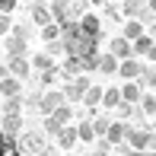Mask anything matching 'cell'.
<instances>
[{"instance_id":"7c38bea8","label":"cell","mask_w":156,"mask_h":156,"mask_svg":"<svg viewBox=\"0 0 156 156\" xmlns=\"http://www.w3.org/2000/svg\"><path fill=\"white\" fill-rule=\"evenodd\" d=\"M140 73H144V64L137 58H127V61L118 64V76H124V80H137Z\"/></svg>"},{"instance_id":"44dd1931","label":"cell","mask_w":156,"mask_h":156,"mask_svg":"<svg viewBox=\"0 0 156 156\" xmlns=\"http://www.w3.org/2000/svg\"><path fill=\"white\" fill-rule=\"evenodd\" d=\"M0 112L3 115H23V96H10L0 102Z\"/></svg>"},{"instance_id":"7a4b0ae2","label":"cell","mask_w":156,"mask_h":156,"mask_svg":"<svg viewBox=\"0 0 156 156\" xmlns=\"http://www.w3.org/2000/svg\"><path fill=\"white\" fill-rule=\"evenodd\" d=\"M89 0H51V16L58 26H76L80 16L86 13Z\"/></svg>"},{"instance_id":"ac0fdd59","label":"cell","mask_w":156,"mask_h":156,"mask_svg":"<svg viewBox=\"0 0 156 156\" xmlns=\"http://www.w3.org/2000/svg\"><path fill=\"white\" fill-rule=\"evenodd\" d=\"M131 48H134V58H147V54L156 48V41H153V35H147V32H144L140 38H134V41H131Z\"/></svg>"},{"instance_id":"e575fe53","label":"cell","mask_w":156,"mask_h":156,"mask_svg":"<svg viewBox=\"0 0 156 156\" xmlns=\"http://www.w3.org/2000/svg\"><path fill=\"white\" fill-rule=\"evenodd\" d=\"M105 127H108V118H96V121H93V131H96V137H105Z\"/></svg>"},{"instance_id":"ee69618b","label":"cell","mask_w":156,"mask_h":156,"mask_svg":"<svg viewBox=\"0 0 156 156\" xmlns=\"http://www.w3.org/2000/svg\"><path fill=\"white\" fill-rule=\"evenodd\" d=\"M67 156H76V153H67Z\"/></svg>"},{"instance_id":"f1b7e54d","label":"cell","mask_w":156,"mask_h":156,"mask_svg":"<svg viewBox=\"0 0 156 156\" xmlns=\"http://www.w3.org/2000/svg\"><path fill=\"white\" fill-rule=\"evenodd\" d=\"M140 112H144V115H153V118H156V96H153V93L140 96Z\"/></svg>"},{"instance_id":"3957f363","label":"cell","mask_w":156,"mask_h":156,"mask_svg":"<svg viewBox=\"0 0 156 156\" xmlns=\"http://www.w3.org/2000/svg\"><path fill=\"white\" fill-rule=\"evenodd\" d=\"M16 150L23 153V156H38V153H45V150H48V147H45V134H38V131L19 134V137H16Z\"/></svg>"},{"instance_id":"e0dca14e","label":"cell","mask_w":156,"mask_h":156,"mask_svg":"<svg viewBox=\"0 0 156 156\" xmlns=\"http://www.w3.org/2000/svg\"><path fill=\"white\" fill-rule=\"evenodd\" d=\"M19 93H23V80L6 73L3 80H0V96H3V99H10V96H19Z\"/></svg>"},{"instance_id":"7bdbcfd3","label":"cell","mask_w":156,"mask_h":156,"mask_svg":"<svg viewBox=\"0 0 156 156\" xmlns=\"http://www.w3.org/2000/svg\"><path fill=\"white\" fill-rule=\"evenodd\" d=\"M0 51H3V38H0Z\"/></svg>"},{"instance_id":"9c48e42d","label":"cell","mask_w":156,"mask_h":156,"mask_svg":"<svg viewBox=\"0 0 156 156\" xmlns=\"http://www.w3.org/2000/svg\"><path fill=\"white\" fill-rule=\"evenodd\" d=\"M124 137H127V124L124 121H108V127H105V140H108L112 147H118V144H124Z\"/></svg>"},{"instance_id":"ba28073f","label":"cell","mask_w":156,"mask_h":156,"mask_svg":"<svg viewBox=\"0 0 156 156\" xmlns=\"http://www.w3.org/2000/svg\"><path fill=\"white\" fill-rule=\"evenodd\" d=\"M108 51L115 54L118 61H127V58H134V48H131V41H127L124 35H118V38H112V41H108Z\"/></svg>"},{"instance_id":"d6a6232c","label":"cell","mask_w":156,"mask_h":156,"mask_svg":"<svg viewBox=\"0 0 156 156\" xmlns=\"http://www.w3.org/2000/svg\"><path fill=\"white\" fill-rule=\"evenodd\" d=\"M0 156H23V153H19L10 140H0Z\"/></svg>"},{"instance_id":"ab89813d","label":"cell","mask_w":156,"mask_h":156,"mask_svg":"<svg viewBox=\"0 0 156 156\" xmlns=\"http://www.w3.org/2000/svg\"><path fill=\"white\" fill-rule=\"evenodd\" d=\"M150 147H153V150H156V134H153V137H150Z\"/></svg>"},{"instance_id":"836d02e7","label":"cell","mask_w":156,"mask_h":156,"mask_svg":"<svg viewBox=\"0 0 156 156\" xmlns=\"http://www.w3.org/2000/svg\"><path fill=\"white\" fill-rule=\"evenodd\" d=\"M10 35H16V38H26V41H29L32 29H29V26H13V29H10Z\"/></svg>"},{"instance_id":"30bf717a","label":"cell","mask_w":156,"mask_h":156,"mask_svg":"<svg viewBox=\"0 0 156 156\" xmlns=\"http://www.w3.org/2000/svg\"><path fill=\"white\" fill-rule=\"evenodd\" d=\"M3 51L10 54V58H19V54L29 51V41H26V38H16V35H3Z\"/></svg>"},{"instance_id":"2e32d148","label":"cell","mask_w":156,"mask_h":156,"mask_svg":"<svg viewBox=\"0 0 156 156\" xmlns=\"http://www.w3.org/2000/svg\"><path fill=\"white\" fill-rule=\"evenodd\" d=\"M124 3V16L127 19H137V16H153L150 10H147V0H121Z\"/></svg>"},{"instance_id":"4316f807","label":"cell","mask_w":156,"mask_h":156,"mask_svg":"<svg viewBox=\"0 0 156 156\" xmlns=\"http://www.w3.org/2000/svg\"><path fill=\"white\" fill-rule=\"evenodd\" d=\"M76 140H96L93 121H80V124H76Z\"/></svg>"},{"instance_id":"f35d334b","label":"cell","mask_w":156,"mask_h":156,"mask_svg":"<svg viewBox=\"0 0 156 156\" xmlns=\"http://www.w3.org/2000/svg\"><path fill=\"white\" fill-rule=\"evenodd\" d=\"M6 73H10V70H6V67H0V80H3V76H6Z\"/></svg>"},{"instance_id":"74e56055","label":"cell","mask_w":156,"mask_h":156,"mask_svg":"<svg viewBox=\"0 0 156 156\" xmlns=\"http://www.w3.org/2000/svg\"><path fill=\"white\" fill-rule=\"evenodd\" d=\"M147 10H150L153 16H156V0H147Z\"/></svg>"},{"instance_id":"8fae6325","label":"cell","mask_w":156,"mask_h":156,"mask_svg":"<svg viewBox=\"0 0 156 156\" xmlns=\"http://www.w3.org/2000/svg\"><path fill=\"white\" fill-rule=\"evenodd\" d=\"M0 131L6 137H19L23 134V115H3L0 118Z\"/></svg>"},{"instance_id":"83f0119b","label":"cell","mask_w":156,"mask_h":156,"mask_svg":"<svg viewBox=\"0 0 156 156\" xmlns=\"http://www.w3.org/2000/svg\"><path fill=\"white\" fill-rule=\"evenodd\" d=\"M54 118H58L61 124H70V118H73V108H70V102H64V105H58V108L51 112Z\"/></svg>"},{"instance_id":"8d00e7d4","label":"cell","mask_w":156,"mask_h":156,"mask_svg":"<svg viewBox=\"0 0 156 156\" xmlns=\"http://www.w3.org/2000/svg\"><path fill=\"white\" fill-rule=\"evenodd\" d=\"M16 3H19V0H0V13H6V16H10V13L16 10Z\"/></svg>"},{"instance_id":"5b68a950","label":"cell","mask_w":156,"mask_h":156,"mask_svg":"<svg viewBox=\"0 0 156 156\" xmlns=\"http://www.w3.org/2000/svg\"><path fill=\"white\" fill-rule=\"evenodd\" d=\"M67 102V99H64V89H51L48 86L45 93H41V99H38V112L41 115H51L54 108H58V105H64Z\"/></svg>"},{"instance_id":"f6af8a7d","label":"cell","mask_w":156,"mask_h":156,"mask_svg":"<svg viewBox=\"0 0 156 156\" xmlns=\"http://www.w3.org/2000/svg\"><path fill=\"white\" fill-rule=\"evenodd\" d=\"M153 41H156V32H153Z\"/></svg>"},{"instance_id":"d4e9b609","label":"cell","mask_w":156,"mask_h":156,"mask_svg":"<svg viewBox=\"0 0 156 156\" xmlns=\"http://www.w3.org/2000/svg\"><path fill=\"white\" fill-rule=\"evenodd\" d=\"M83 105H89V108L102 105V86H89V89H86V96H83Z\"/></svg>"},{"instance_id":"cb8c5ba5","label":"cell","mask_w":156,"mask_h":156,"mask_svg":"<svg viewBox=\"0 0 156 156\" xmlns=\"http://www.w3.org/2000/svg\"><path fill=\"white\" fill-rule=\"evenodd\" d=\"M41 41H45V45H51V41H61V26H58V23L41 26Z\"/></svg>"},{"instance_id":"ffe728a7","label":"cell","mask_w":156,"mask_h":156,"mask_svg":"<svg viewBox=\"0 0 156 156\" xmlns=\"http://www.w3.org/2000/svg\"><path fill=\"white\" fill-rule=\"evenodd\" d=\"M118 105H121V89L118 86L102 89V108H118Z\"/></svg>"},{"instance_id":"f546056e","label":"cell","mask_w":156,"mask_h":156,"mask_svg":"<svg viewBox=\"0 0 156 156\" xmlns=\"http://www.w3.org/2000/svg\"><path fill=\"white\" fill-rule=\"evenodd\" d=\"M58 76H61V67H58V64H54V67H48V70H41V76H38V80L45 83V86H51V83L58 80Z\"/></svg>"},{"instance_id":"1f68e13d","label":"cell","mask_w":156,"mask_h":156,"mask_svg":"<svg viewBox=\"0 0 156 156\" xmlns=\"http://www.w3.org/2000/svg\"><path fill=\"white\" fill-rule=\"evenodd\" d=\"M38 99H41V93H32L29 99H23V108L26 112H38Z\"/></svg>"},{"instance_id":"277c9868","label":"cell","mask_w":156,"mask_h":156,"mask_svg":"<svg viewBox=\"0 0 156 156\" xmlns=\"http://www.w3.org/2000/svg\"><path fill=\"white\" fill-rule=\"evenodd\" d=\"M93 86V83H89V76H73V80L67 83V89H64V99H67V102H83V96H86V89Z\"/></svg>"},{"instance_id":"8992f818","label":"cell","mask_w":156,"mask_h":156,"mask_svg":"<svg viewBox=\"0 0 156 156\" xmlns=\"http://www.w3.org/2000/svg\"><path fill=\"white\" fill-rule=\"evenodd\" d=\"M150 137H153V131H147V127H127L124 144L131 150H150Z\"/></svg>"},{"instance_id":"d6986e66","label":"cell","mask_w":156,"mask_h":156,"mask_svg":"<svg viewBox=\"0 0 156 156\" xmlns=\"http://www.w3.org/2000/svg\"><path fill=\"white\" fill-rule=\"evenodd\" d=\"M58 147H61V150H73V147H76V127H70V124L61 127V131H58Z\"/></svg>"},{"instance_id":"484cf974","label":"cell","mask_w":156,"mask_h":156,"mask_svg":"<svg viewBox=\"0 0 156 156\" xmlns=\"http://www.w3.org/2000/svg\"><path fill=\"white\" fill-rule=\"evenodd\" d=\"M32 67H35V70H48V67H54V58H51L48 51H38V54L32 58Z\"/></svg>"},{"instance_id":"4dcf8cb0","label":"cell","mask_w":156,"mask_h":156,"mask_svg":"<svg viewBox=\"0 0 156 156\" xmlns=\"http://www.w3.org/2000/svg\"><path fill=\"white\" fill-rule=\"evenodd\" d=\"M61 121H58V118H54V115H48L45 118V134H48V137H58V131H61Z\"/></svg>"},{"instance_id":"4fadbf2b","label":"cell","mask_w":156,"mask_h":156,"mask_svg":"<svg viewBox=\"0 0 156 156\" xmlns=\"http://www.w3.org/2000/svg\"><path fill=\"white\" fill-rule=\"evenodd\" d=\"M118 64H121V61H118L112 51H102V54H99L96 70H99V73H105V76H115V73H118Z\"/></svg>"},{"instance_id":"b9f144b4","label":"cell","mask_w":156,"mask_h":156,"mask_svg":"<svg viewBox=\"0 0 156 156\" xmlns=\"http://www.w3.org/2000/svg\"><path fill=\"white\" fill-rule=\"evenodd\" d=\"M86 156H108V153H96V150H93V153H86Z\"/></svg>"},{"instance_id":"5bb4252c","label":"cell","mask_w":156,"mask_h":156,"mask_svg":"<svg viewBox=\"0 0 156 156\" xmlns=\"http://www.w3.org/2000/svg\"><path fill=\"white\" fill-rule=\"evenodd\" d=\"M118 89H121V102H127V105H137L140 96H144V89H140L137 80H127L124 86H118Z\"/></svg>"},{"instance_id":"60d3db41","label":"cell","mask_w":156,"mask_h":156,"mask_svg":"<svg viewBox=\"0 0 156 156\" xmlns=\"http://www.w3.org/2000/svg\"><path fill=\"white\" fill-rule=\"evenodd\" d=\"M38 156H58V153H51V150H45V153H38Z\"/></svg>"},{"instance_id":"52a82bcc","label":"cell","mask_w":156,"mask_h":156,"mask_svg":"<svg viewBox=\"0 0 156 156\" xmlns=\"http://www.w3.org/2000/svg\"><path fill=\"white\" fill-rule=\"evenodd\" d=\"M76 26H80V32H86L89 38H102V19H99L96 13H83Z\"/></svg>"},{"instance_id":"d590c367","label":"cell","mask_w":156,"mask_h":156,"mask_svg":"<svg viewBox=\"0 0 156 156\" xmlns=\"http://www.w3.org/2000/svg\"><path fill=\"white\" fill-rule=\"evenodd\" d=\"M10 29H13L10 16H6V13H0V38H3V35H10Z\"/></svg>"},{"instance_id":"6da1fadb","label":"cell","mask_w":156,"mask_h":156,"mask_svg":"<svg viewBox=\"0 0 156 156\" xmlns=\"http://www.w3.org/2000/svg\"><path fill=\"white\" fill-rule=\"evenodd\" d=\"M61 45L67 54L73 58H83V54H93L99 38H89L86 32H80V26H61Z\"/></svg>"},{"instance_id":"603a6c76","label":"cell","mask_w":156,"mask_h":156,"mask_svg":"<svg viewBox=\"0 0 156 156\" xmlns=\"http://www.w3.org/2000/svg\"><path fill=\"white\" fill-rule=\"evenodd\" d=\"M144 32H147V26L140 23V19H127V23H124V38H127V41L140 38V35H144Z\"/></svg>"},{"instance_id":"9a60e30c","label":"cell","mask_w":156,"mask_h":156,"mask_svg":"<svg viewBox=\"0 0 156 156\" xmlns=\"http://www.w3.org/2000/svg\"><path fill=\"white\" fill-rule=\"evenodd\" d=\"M6 70H10L13 76H29V70H32V61L26 58V54H19V58H10V64H6Z\"/></svg>"},{"instance_id":"7402d4cb","label":"cell","mask_w":156,"mask_h":156,"mask_svg":"<svg viewBox=\"0 0 156 156\" xmlns=\"http://www.w3.org/2000/svg\"><path fill=\"white\" fill-rule=\"evenodd\" d=\"M32 23L48 26V23H54V16H51V10H48L45 3H35V6H32Z\"/></svg>"}]
</instances>
